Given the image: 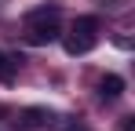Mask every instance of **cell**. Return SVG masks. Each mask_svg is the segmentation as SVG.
Instances as JSON below:
<instances>
[{
	"label": "cell",
	"instance_id": "cell-6",
	"mask_svg": "<svg viewBox=\"0 0 135 131\" xmlns=\"http://www.w3.org/2000/svg\"><path fill=\"white\" fill-rule=\"evenodd\" d=\"M66 131H88V128H84V124H69Z\"/></svg>",
	"mask_w": 135,
	"mask_h": 131
},
{
	"label": "cell",
	"instance_id": "cell-4",
	"mask_svg": "<svg viewBox=\"0 0 135 131\" xmlns=\"http://www.w3.org/2000/svg\"><path fill=\"white\" fill-rule=\"evenodd\" d=\"M15 73H18V66L0 51V84H11V80H15Z\"/></svg>",
	"mask_w": 135,
	"mask_h": 131
},
{
	"label": "cell",
	"instance_id": "cell-1",
	"mask_svg": "<svg viewBox=\"0 0 135 131\" xmlns=\"http://www.w3.org/2000/svg\"><path fill=\"white\" fill-rule=\"evenodd\" d=\"M59 18H62V11H59V4H44V7H37V11H29L26 15V40L29 44H51L59 40Z\"/></svg>",
	"mask_w": 135,
	"mask_h": 131
},
{
	"label": "cell",
	"instance_id": "cell-5",
	"mask_svg": "<svg viewBox=\"0 0 135 131\" xmlns=\"http://www.w3.org/2000/svg\"><path fill=\"white\" fill-rule=\"evenodd\" d=\"M47 120V109H26L22 113V128H40Z\"/></svg>",
	"mask_w": 135,
	"mask_h": 131
},
{
	"label": "cell",
	"instance_id": "cell-2",
	"mask_svg": "<svg viewBox=\"0 0 135 131\" xmlns=\"http://www.w3.org/2000/svg\"><path fill=\"white\" fill-rule=\"evenodd\" d=\"M95 33H99V18H91V15L77 18L73 22V33L62 40L66 55H88L91 47H95Z\"/></svg>",
	"mask_w": 135,
	"mask_h": 131
},
{
	"label": "cell",
	"instance_id": "cell-3",
	"mask_svg": "<svg viewBox=\"0 0 135 131\" xmlns=\"http://www.w3.org/2000/svg\"><path fill=\"white\" fill-rule=\"evenodd\" d=\"M99 95H102L106 102H113V98H120V95H124V80H120L117 73H106V77L99 80Z\"/></svg>",
	"mask_w": 135,
	"mask_h": 131
}]
</instances>
